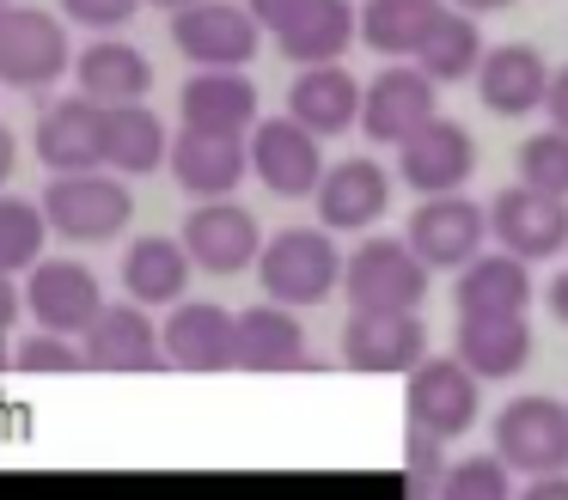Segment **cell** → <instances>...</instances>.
<instances>
[{"label":"cell","mask_w":568,"mask_h":500,"mask_svg":"<svg viewBox=\"0 0 568 500\" xmlns=\"http://www.w3.org/2000/svg\"><path fill=\"white\" fill-rule=\"evenodd\" d=\"M343 268L348 256L336 251V232L324 226H282L275 238H263L257 256V280H263V299H282V305H324L336 287H343Z\"/></svg>","instance_id":"1"},{"label":"cell","mask_w":568,"mask_h":500,"mask_svg":"<svg viewBox=\"0 0 568 500\" xmlns=\"http://www.w3.org/2000/svg\"><path fill=\"white\" fill-rule=\"evenodd\" d=\"M43 214H50V226L62 232L68 244H111V238H123L129 220H135V195H129V177L111 165L50 171Z\"/></svg>","instance_id":"2"},{"label":"cell","mask_w":568,"mask_h":500,"mask_svg":"<svg viewBox=\"0 0 568 500\" xmlns=\"http://www.w3.org/2000/svg\"><path fill=\"white\" fill-rule=\"evenodd\" d=\"M428 280H434L428 256L404 232H367L343 268V293L361 312H416L428 299Z\"/></svg>","instance_id":"3"},{"label":"cell","mask_w":568,"mask_h":500,"mask_svg":"<svg viewBox=\"0 0 568 500\" xmlns=\"http://www.w3.org/2000/svg\"><path fill=\"white\" fill-rule=\"evenodd\" d=\"M62 73H74V43H68V24L43 7L26 0H7L0 7V85L13 92H43Z\"/></svg>","instance_id":"4"},{"label":"cell","mask_w":568,"mask_h":500,"mask_svg":"<svg viewBox=\"0 0 568 500\" xmlns=\"http://www.w3.org/2000/svg\"><path fill=\"white\" fill-rule=\"evenodd\" d=\"M404 415L409 427L434 439H465L483 415V378L470 373L458 354H428L422 366H409V390H404Z\"/></svg>","instance_id":"5"},{"label":"cell","mask_w":568,"mask_h":500,"mask_svg":"<svg viewBox=\"0 0 568 500\" xmlns=\"http://www.w3.org/2000/svg\"><path fill=\"white\" fill-rule=\"evenodd\" d=\"M489 446L514 463V476H556L568 470V402L544 397V390H526V397L501 402L489 427Z\"/></svg>","instance_id":"6"},{"label":"cell","mask_w":568,"mask_h":500,"mask_svg":"<svg viewBox=\"0 0 568 500\" xmlns=\"http://www.w3.org/2000/svg\"><path fill=\"white\" fill-rule=\"evenodd\" d=\"M251 141V177L282 202H312L324 183V134H312L300 116H257Z\"/></svg>","instance_id":"7"},{"label":"cell","mask_w":568,"mask_h":500,"mask_svg":"<svg viewBox=\"0 0 568 500\" xmlns=\"http://www.w3.org/2000/svg\"><path fill=\"white\" fill-rule=\"evenodd\" d=\"M404 238L428 256L434 275H458L477 251H489V202H470L465 190H440V195H416L404 220Z\"/></svg>","instance_id":"8"},{"label":"cell","mask_w":568,"mask_h":500,"mask_svg":"<svg viewBox=\"0 0 568 500\" xmlns=\"http://www.w3.org/2000/svg\"><path fill=\"white\" fill-rule=\"evenodd\" d=\"M263 24L245 0H190L172 12V49L190 68H245L257 61Z\"/></svg>","instance_id":"9"},{"label":"cell","mask_w":568,"mask_h":500,"mask_svg":"<svg viewBox=\"0 0 568 500\" xmlns=\"http://www.w3.org/2000/svg\"><path fill=\"white\" fill-rule=\"evenodd\" d=\"M428 116H440V80L422 61H385L361 92V134L373 146H397Z\"/></svg>","instance_id":"10"},{"label":"cell","mask_w":568,"mask_h":500,"mask_svg":"<svg viewBox=\"0 0 568 500\" xmlns=\"http://www.w3.org/2000/svg\"><path fill=\"white\" fill-rule=\"evenodd\" d=\"M489 238L526 263H550L568 251V195H550L538 183H507L489 202Z\"/></svg>","instance_id":"11"},{"label":"cell","mask_w":568,"mask_h":500,"mask_svg":"<svg viewBox=\"0 0 568 500\" xmlns=\"http://www.w3.org/2000/svg\"><path fill=\"white\" fill-rule=\"evenodd\" d=\"M392 153H397V183H404L409 195L465 190L470 171H477V141H470V129L453 116H428L416 134H404Z\"/></svg>","instance_id":"12"},{"label":"cell","mask_w":568,"mask_h":500,"mask_svg":"<svg viewBox=\"0 0 568 500\" xmlns=\"http://www.w3.org/2000/svg\"><path fill=\"white\" fill-rule=\"evenodd\" d=\"M178 238L190 244L202 275H245L263 256V226L251 207H239V195H214V202H196L184 214V232Z\"/></svg>","instance_id":"13"},{"label":"cell","mask_w":568,"mask_h":500,"mask_svg":"<svg viewBox=\"0 0 568 500\" xmlns=\"http://www.w3.org/2000/svg\"><path fill=\"white\" fill-rule=\"evenodd\" d=\"M392 195H397V171H385L379 159L355 153V159L324 165V183L312 195V207H318V220L331 232H373L392 214Z\"/></svg>","instance_id":"14"},{"label":"cell","mask_w":568,"mask_h":500,"mask_svg":"<svg viewBox=\"0 0 568 500\" xmlns=\"http://www.w3.org/2000/svg\"><path fill=\"white\" fill-rule=\"evenodd\" d=\"M160 336H165V366H178V373H226V366H239V312H226L214 299H190L184 293L165 312Z\"/></svg>","instance_id":"15"},{"label":"cell","mask_w":568,"mask_h":500,"mask_svg":"<svg viewBox=\"0 0 568 500\" xmlns=\"http://www.w3.org/2000/svg\"><path fill=\"white\" fill-rule=\"evenodd\" d=\"M26 312L43 329H62V336H87L92 317L104 312V287L87 263L74 256H43L26 268Z\"/></svg>","instance_id":"16"},{"label":"cell","mask_w":568,"mask_h":500,"mask_svg":"<svg viewBox=\"0 0 568 500\" xmlns=\"http://www.w3.org/2000/svg\"><path fill=\"white\" fill-rule=\"evenodd\" d=\"M428 360V324L416 312H348L343 366L348 373H409Z\"/></svg>","instance_id":"17"},{"label":"cell","mask_w":568,"mask_h":500,"mask_svg":"<svg viewBox=\"0 0 568 500\" xmlns=\"http://www.w3.org/2000/svg\"><path fill=\"white\" fill-rule=\"evenodd\" d=\"M172 183L196 202L214 195H239V183L251 177V141L245 134H209V129H178L172 159H165Z\"/></svg>","instance_id":"18"},{"label":"cell","mask_w":568,"mask_h":500,"mask_svg":"<svg viewBox=\"0 0 568 500\" xmlns=\"http://www.w3.org/2000/svg\"><path fill=\"white\" fill-rule=\"evenodd\" d=\"M80 341H87L92 373H160L165 366V336L141 299H129V305L104 299V312L92 317V329Z\"/></svg>","instance_id":"19"},{"label":"cell","mask_w":568,"mask_h":500,"mask_svg":"<svg viewBox=\"0 0 568 500\" xmlns=\"http://www.w3.org/2000/svg\"><path fill=\"white\" fill-rule=\"evenodd\" d=\"M453 354L483 378V385L519 378V373L531 366V317H526V312L458 317V329H453Z\"/></svg>","instance_id":"20"},{"label":"cell","mask_w":568,"mask_h":500,"mask_svg":"<svg viewBox=\"0 0 568 500\" xmlns=\"http://www.w3.org/2000/svg\"><path fill=\"white\" fill-rule=\"evenodd\" d=\"M550 61H544V49L531 43H495L489 55H483L477 68V98L489 116H531V110H544V98H550Z\"/></svg>","instance_id":"21"},{"label":"cell","mask_w":568,"mask_h":500,"mask_svg":"<svg viewBox=\"0 0 568 500\" xmlns=\"http://www.w3.org/2000/svg\"><path fill=\"white\" fill-rule=\"evenodd\" d=\"M178 116H184V129L251 134L257 129V85L245 68H196L178 92Z\"/></svg>","instance_id":"22"},{"label":"cell","mask_w":568,"mask_h":500,"mask_svg":"<svg viewBox=\"0 0 568 500\" xmlns=\"http://www.w3.org/2000/svg\"><path fill=\"white\" fill-rule=\"evenodd\" d=\"M538 299V280H531V263L514 251H477L453 280V305L458 317H483V312H531Z\"/></svg>","instance_id":"23"},{"label":"cell","mask_w":568,"mask_h":500,"mask_svg":"<svg viewBox=\"0 0 568 500\" xmlns=\"http://www.w3.org/2000/svg\"><path fill=\"white\" fill-rule=\"evenodd\" d=\"M361 92H367V80H355L343 61H318V68L294 73V85H287V116H300L312 134L336 141V134L361 129Z\"/></svg>","instance_id":"24"},{"label":"cell","mask_w":568,"mask_h":500,"mask_svg":"<svg viewBox=\"0 0 568 500\" xmlns=\"http://www.w3.org/2000/svg\"><path fill=\"white\" fill-rule=\"evenodd\" d=\"M361 37V7L355 0H300L294 19L275 31V49H282L294 68H318V61H343Z\"/></svg>","instance_id":"25"},{"label":"cell","mask_w":568,"mask_h":500,"mask_svg":"<svg viewBox=\"0 0 568 500\" xmlns=\"http://www.w3.org/2000/svg\"><path fill=\"white\" fill-rule=\"evenodd\" d=\"M38 159L50 171H99L104 165V104L87 92L62 98L38 122Z\"/></svg>","instance_id":"26"},{"label":"cell","mask_w":568,"mask_h":500,"mask_svg":"<svg viewBox=\"0 0 568 500\" xmlns=\"http://www.w3.org/2000/svg\"><path fill=\"white\" fill-rule=\"evenodd\" d=\"M239 366L245 373H300L306 366V324L294 305L263 299L239 312Z\"/></svg>","instance_id":"27"},{"label":"cell","mask_w":568,"mask_h":500,"mask_svg":"<svg viewBox=\"0 0 568 500\" xmlns=\"http://www.w3.org/2000/svg\"><path fill=\"white\" fill-rule=\"evenodd\" d=\"M165 159H172V129L160 122V110H148V98L104 104V165L123 177H148Z\"/></svg>","instance_id":"28"},{"label":"cell","mask_w":568,"mask_h":500,"mask_svg":"<svg viewBox=\"0 0 568 500\" xmlns=\"http://www.w3.org/2000/svg\"><path fill=\"white\" fill-rule=\"evenodd\" d=\"M190 275H196V256H190L184 238L148 232L123 251V293L141 305H178L190 293Z\"/></svg>","instance_id":"29"},{"label":"cell","mask_w":568,"mask_h":500,"mask_svg":"<svg viewBox=\"0 0 568 500\" xmlns=\"http://www.w3.org/2000/svg\"><path fill=\"white\" fill-rule=\"evenodd\" d=\"M74 80H80V92L99 98V104H129V98L153 92V61L141 55L135 43L104 31L99 43H87L74 55Z\"/></svg>","instance_id":"30"},{"label":"cell","mask_w":568,"mask_h":500,"mask_svg":"<svg viewBox=\"0 0 568 500\" xmlns=\"http://www.w3.org/2000/svg\"><path fill=\"white\" fill-rule=\"evenodd\" d=\"M483 55H489V37H483V12H465V7H453V0H446V12L434 19L428 43L416 49V61H422V68H428L440 85H465V80H477Z\"/></svg>","instance_id":"31"},{"label":"cell","mask_w":568,"mask_h":500,"mask_svg":"<svg viewBox=\"0 0 568 500\" xmlns=\"http://www.w3.org/2000/svg\"><path fill=\"white\" fill-rule=\"evenodd\" d=\"M446 0H361V43L385 61H416Z\"/></svg>","instance_id":"32"},{"label":"cell","mask_w":568,"mask_h":500,"mask_svg":"<svg viewBox=\"0 0 568 500\" xmlns=\"http://www.w3.org/2000/svg\"><path fill=\"white\" fill-rule=\"evenodd\" d=\"M50 214L43 202H26V195H0V268L26 275L31 263H43V244H50Z\"/></svg>","instance_id":"33"},{"label":"cell","mask_w":568,"mask_h":500,"mask_svg":"<svg viewBox=\"0 0 568 500\" xmlns=\"http://www.w3.org/2000/svg\"><path fill=\"white\" fill-rule=\"evenodd\" d=\"M440 494L446 500H507L514 494V463L501 451H470V458L446 463Z\"/></svg>","instance_id":"34"},{"label":"cell","mask_w":568,"mask_h":500,"mask_svg":"<svg viewBox=\"0 0 568 500\" xmlns=\"http://www.w3.org/2000/svg\"><path fill=\"white\" fill-rule=\"evenodd\" d=\"M13 373H87V341L38 324L13 341Z\"/></svg>","instance_id":"35"},{"label":"cell","mask_w":568,"mask_h":500,"mask_svg":"<svg viewBox=\"0 0 568 500\" xmlns=\"http://www.w3.org/2000/svg\"><path fill=\"white\" fill-rule=\"evenodd\" d=\"M519 177L526 183H538V190H550V195H568V129H538L531 141H519Z\"/></svg>","instance_id":"36"},{"label":"cell","mask_w":568,"mask_h":500,"mask_svg":"<svg viewBox=\"0 0 568 500\" xmlns=\"http://www.w3.org/2000/svg\"><path fill=\"white\" fill-rule=\"evenodd\" d=\"M141 7H148V0H62V12L74 24H87V31H123Z\"/></svg>","instance_id":"37"},{"label":"cell","mask_w":568,"mask_h":500,"mask_svg":"<svg viewBox=\"0 0 568 500\" xmlns=\"http://www.w3.org/2000/svg\"><path fill=\"white\" fill-rule=\"evenodd\" d=\"M19 312H26V280L13 268H0V336L19 324Z\"/></svg>","instance_id":"38"},{"label":"cell","mask_w":568,"mask_h":500,"mask_svg":"<svg viewBox=\"0 0 568 500\" xmlns=\"http://www.w3.org/2000/svg\"><path fill=\"white\" fill-rule=\"evenodd\" d=\"M245 7L257 12V24H263V31L275 37V31H282V24H287V19H294V7H300V0H245Z\"/></svg>","instance_id":"39"},{"label":"cell","mask_w":568,"mask_h":500,"mask_svg":"<svg viewBox=\"0 0 568 500\" xmlns=\"http://www.w3.org/2000/svg\"><path fill=\"white\" fill-rule=\"evenodd\" d=\"M544 116L556 122V129H568V68L550 73V98H544Z\"/></svg>","instance_id":"40"},{"label":"cell","mask_w":568,"mask_h":500,"mask_svg":"<svg viewBox=\"0 0 568 500\" xmlns=\"http://www.w3.org/2000/svg\"><path fill=\"white\" fill-rule=\"evenodd\" d=\"M544 305H550L556 324H568V268H556V275H550V287H544Z\"/></svg>","instance_id":"41"},{"label":"cell","mask_w":568,"mask_h":500,"mask_svg":"<svg viewBox=\"0 0 568 500\" xmlns=\"http://www.w3.org/2000/svg\"><path fill=\"white\" fill-rule=\"evenodd\" d=\"M13 165H19V141H13V129L0 122V183L13 177Z\"/></svg>","instance_id":"42"},{"label":"cell","mask_w":568,"mask_h":500,"mask_svg":"<svg viewBox=\"0 0 568 500\" xmlns=\"http://www.w3.org/2000/svg\"><path fill=\"white\" fill-rule=\"evenodd\" d=\"M453 7H465V12H501V7H514V0H453Z\"/></svg>","instance_id":"43"},{"label":"cell","mask_w":568,"mask_h":500,"mask_svg":"<svg viewBox=\"0 0 568 500\" xmlns=\"http://www.w3.org/2000/svg\"><path fill=\"white\" fill-rule=\"evenodd\" d=\"M148 7H165V12H178V7H190V0H148Z\"/></svg>","instance_id":"44"},{"label":"cell","mask_w":568,"mask_h":500,"mask_svg":"<svg viewBox=\"0 0 568 500\" xmlns=\"http://www.w3.org/2000/svg\"><path fill=\"white\" fill-rule=\"evenodd\" d=\"M0 7H7V0H0Z\"/></svg>","instance_id":"45"}]
</instances>
